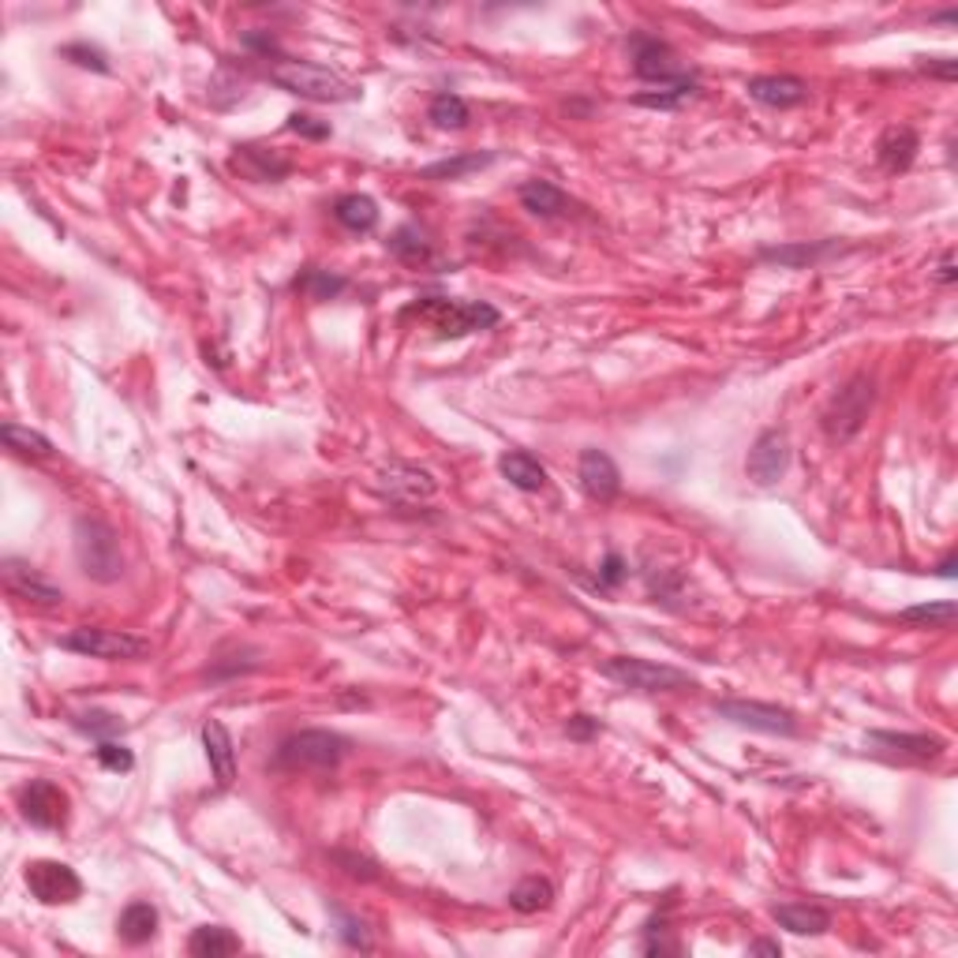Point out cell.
<instances>
[{
    "instance_id": "6da1fadb",
    "label": "cell",
    "mask_w": 958,
    "mask_h": 958,
    "mask_svg": "<svg viewBox=\"0 0 958 958\" xmlns=\"http://www.w3.org/2000/svg\"><path fill=\"white\" fill-rule=\"evenodd\" d=\"M401 319H423L439 333L442 341L446 338H468V333L480 330H495L502 322V311L487 300H450V296H423V300L409 303L401 311Z\"/></svg>"
},
{
    "instance_id": "7a4b0ae2",
    "label": "cell",
    "mask_w": 958,
    "mask_h": 958,
    "mask_svg": "<svg viewBox=\"0 0 958 958\" xmlns=\"http://www.w3.org/2000/svg\"><path fill=\"white\" fill-rule=\"evenodd\" d=\"M270 83L281 86L285 94L308 97V102H326V105L356 102V97H360V86H356L352 79H344L341 72L311 64V61H289V56H281V61L270 68Z\"/></svg>"
},
{
    "instance_id": "3957f363",
    "label": "cell",
    "mask_w": 958,
    "mask_h": 958,
    "mask_svg": "<svg viewBox=\"0 0 958 958\" xmlns=\"http://www.w3.org/2000/svg\"><path fill=\"white\" fill-rule=\"evenodd\" d=\"M75 558L79 569L91 580H97V585H113L124 573L121 539H116L113 525H105L102 517H75Z\"/></svg>"
},
{
    "instance_id": "277c9868",
    "label": "cell",
    "mask_w": 958,
    "mask_h": 958,
    "mask_svg": "<svg viewBox=\"0 0 958 958\" xmlns=\"http://www.w3.org/2000/svg\"><path fill=\"white\" fill-rule=\"evenodd\" d=\"M344 756H349V738L333 734V730H300L278 745L274 764L285 772H330Z\"/></svg>"
},
{
    "instance_id": "5b68a950",
    "label": "cell",
    "mask_w": 958,
    "mask_h": 958,
    "mask_svg": "<svg viewBox=\"0 0 958 958\" xmlns=\"http://www.w3.org/2000/svg\"><path fill=\"white\" fill-rule=\"evenodd\" d=\"M604 678H610L621 689H629V693H678V689L697 686L686 670L667 667V663H651V659H637V656L607 659Z\"/></svg>"
},
{
    "instance_id": "8992f818",
    "label": "cell",
    "mask_w": 958,
    "mask_h": 958,
    "mask_svg": "<svg viewBox=\"0 0 958 958\" xmlns=\"http://www.w3.org/2000/svg\"><path fill=\"white\" fill-rule=\"evenodd\" d=\"M873 401H876L873 379H868V374H854V379L827 401L824 416H820V428H824V434L832 442H851L854 434L865 428Z\"/></svg>"
},
{
    "instance_id": "52a82bcc",
    "label": "cell",
    "mask_w": 958,
    "mask_h": 958,
    "mask_svg": "<svg viewBox=\"0 0 958 958\" xmlns=\"http://www.w3.org/2000/svg\"><path fill=\"white\" fill-rule=\"evenodd\" d=\"M61 648L75 651V656L86 659H109V663H127V659H143L151 656V640L140 633H127V629H97V626H83L72 629V633L61 637Z\"/></svg>"
},
{
    "instance_id": "ba28073f",
    "label": "cell",
    "mask_w": 958,
    "mask_h": 958,
    "mask_svg": "<svg viewBox=\"0 0 958 958\" xmlns=\"http://www.w3.org/2000/svg\"><path fill=\"white\" fill-rule=\"evenodd\" d=\"M715 715L742 730H756V734H772V738L797 734L794 711H786L779 704H764V700H715Z\"/></svg>"
},
{
    "instance_id": "9c48e42d",
    "label": "cell",
    "mask_w": 958,
    "mask_h": 958,
    "mask_svg": "<svg viewBox=\"0 0 958 958\" xmlns=\"http://www.w3.org/2000/svg\"><path fill=\"white\" fill-rule=\"evenodd\" d=\"M23 884L42 906H68L83 895V880H79L75 868L64 862H49V857L23 868Z\"/></svg>"
},
{
    "instance_id": "30bf717a",
    "label": "cell",
    "mask_w": 958,
    "mask_h": 958,
    "mask_svg": "<svg viewBox=\"0 0 958 958\" xmlns=\"http://www.w3.org/2000/svg\"><path fill=\"white\" fill-rule=\"evenodd\" d=\"M68 794L53 779H31L23 790H19V813H23L27 824L42 827V832H56V827L68 824Z\"/></svg>"
},
{
    "instance_id": "8fae6325",
    "label": "cell",
    "mask_w": 958,
    "mask_h": 958,
    "mask_svg": "<svg viewBox=\"0 0 958 958\" xmlns=\"http://www.w3.org/2000/svg\"><path fill=\"white\" fill-rule=\"evenodd\" d=\"M629 61H633L637 79L656 83V86L670 83V79H678V75H686V72H681V64H678V53L659 34L637 31L633 38H629Z\"/></svg>"
},
{
    "instance_id": "7c38bea8",
    "label": "cell",
    "mask_w": 958,
    "mask_h": 958,
    "mask_svg": "<svg viewBox=\"0 0 958 958\" xmlns=\"http://www.w3.org/2000/svg\"><path fill=\"white\" fill-rule=\"evenodd\" d=\"M868 745L876 749V753L892 756V760H910V764H928V760L944 756L947 742L936 734H898V730H868L865 738Z\"/></svg>"
},
{
    "instance_id": "4fadbf2b",
    "label": "cell",
    "mask_w": 958,
    "mask_h": 958,
    "mask_svg": "<svg viewBox=\"0 0 958 958\" xmlns=\"http://www.w3.org/2000/svg\"><path fill=\"white\" fill-rule=\"evenodd\" d=\"M790 468V442L783 431H764L760 439L753 442L745 457V476L760 483V487H772L786 476Z\"/></svg>"
},
{
    "instance_id": "5bb4252c",
    "label": "cell",
    "mask_w": 958,
    "mask_h": 958,
    "mask_svg": "<svg viewBox=\"0 0 958 958\" xmlns=\"http://www.w3.org/2000/svg\"><path fill=\"white\" fill-rule=\"evenodd\" d=\"M229 165H233V173H240L244 181H251V184H274V181H285V176L292 173L289 157L278 154L274 146H259V143L236 146Z\"/></svg>"
},
{
    "instance_id": "9a60e30c",
    "label": "cell",
    "mask_w": 958,
    "mask_h": 958,
    "mask_svg": "<svg viewBox=\"0 0 958 958\" xmlns=\"http://www.w3.org/2000/svg\"><path fill=\"white\" fill-rule=\"evenodd\" d=\"M4 585L12 596L27 599V604H38V607H61L64 604V591L38 573L31 562H19V558H4Z\"/></svg>"
},
{
    "instance_id": "2e32d148",
    "label": "cell",
    "mask_w": 958,
    "mask_h": 958,
    "mask_svg": "<svg viewBox=\"0 0 958 958\" xmlns=\"http://www.w3.org/2000/svg\"><path fill=\"white\" fill-rule=\"evenodd\" d=\"M580 487H585V495L591 502H615L618 491H621V472L610 453L604 450H585L580 453Z\"/></svg>"
},
{
    "instance_id": "e0dca14e",
    "label": "cell",
    "mask_w": 958,
    "mask_h": 958,
    "mask_svg": "<svg viewBox=\"0 0 958 958\" xmlns=\"http://www.w3.org/2000/svg\"><path fill=\"white\" fill-rule=\"evenodd\" d=\"M379 487L398 502H428L434 491H439V483H434L431 472L420 468V464L393 461L390 468H382Z\"/></svg>"
},
{
    "instance_id": "ac0fdd59",
    "label": "cell",
    "mask_w": 958,
    "mask_h": 958,
    "mask_svg": "<svg viewBox=\"0 0 958 958\" xmlns=\"http://www.w3.org/2000/svg\"><path fill=\"white\" fill-rule=\"evenodd\" d=\"M745 91L753 102L768 109H797L808 102V83L797 75H753Z\"/></svg>"
},
{
    "instance_id": "d6986e66",
    "label": "cell",
    "mask_w": 958,
    "mask_h": 958,
    "mask_svg": "<svg viewBox=\"0 0 958 958\" xmlns=\"http://www.w3.org/2000/svg\"><path fill=\"white\" fill-rule=\"evenodd\" d=\"M203 749H206V760H210L217 786L229 790L236 783V749H233L229 727H225L222 719H206L203 723Z\"/></svg>"
},
{
    "instance_id": "ffe728a7",
    "label": "cell",
    "mask_w": 958,
    "mask_h": 958,
    "mask_svg": "<svg viewBox=\"0 0 958 958\" xmlns=\"http://www.w3.org/2000/svg\"><path fill=\"white\" fill-rule=\"evenodd\" d=\"M917 151H921V140H917L914 127L895 124V127H887V132L880 135V143H876V162H880L884 173L898 176L914 165Z\"/></svg>"
},
{
    "instance_id": "44dd1931",
    "label": "cell",
    "mask_w": 958,
    "mask_h": 958,
    "mask_svg": "<svg viewBox=\"0 0 958 958\" xmlns=\"http://www.w3.org/2000/svg\"><path fill=\"white\" fill-rule=\"evenodd\" d=\"M517 199H521V206H525L532 217H543V222H550V217H562V214L573 210V199L550 181H525L517 187Z\"/></svg>"
},
{
    "instance_id": "7402d4cb",
    "label": "cell",
    "mask_w": 958,
    "mask_h": 958,
    "mask_svg": "<svg viewBox=\"0 0 958 958\" xmlns=\"http://www.w3.org/2000/svg\"><path fill=\"white\" fill-rule=\"evenodd\" d=\"M498 472L506 476L509 487L525 491V495H536V491L547 487V468L539 464V457H532L528 450H509L498 457Z\"/></svg>"
},
{
    "instance_id": "603a6c76",
    "label": "cell",
    "mask_w": 958,
    "mask_h": 958,
    "mask_svg": "<svg viewBox=\"0 0 958 958\" xmlns=\"http://www.w3.org/2000/svg\"><path fill=\"white\" fill-rule=\"evenodd\" d=\"M772 917L794 936H824L832 928V914L813 903H779L772 906Z\"/></svg>"
},
{
    "instance_id": "cb8c5ba5",
    "label": "cell",
    "mask_w": 958,
    "mask_h": 958,
    "mask_svg": "<svg viewBox=\"0 0 958 958\" xmlns=\"http://www.w3.org/2000/svg\"><path fill=\"white\" fill-rule=\"evenodd\" d=\"M835 251H843L835 240H813V244H783V248H764L756 259L786 266V270H805V266L824 262L827 255H835Z\"/></svg>"
},
{
    "instance_id": "d4e9b609",
    "label": "cell",
    "mask_w": 958,
    "mask_h": 958,
    "mask_svg": "<svg viewBox=\"0 0 958 958\" xmlns=\"http://www.w3.org/2000/svg\"><path fill=\"white\" fill-rule=\"evenodd\" d=\"M498 162V151H472V154H453V157H442V162H431L420 169V181H434V184H446V181H461L468 173H480L487 165Z\"/></svg>"
},
{
    "instance_id": "484cf974",
    "label": "cell",
    "mask_w": 958,
    "mask_h": 958,
    "mask_svg": "<svg viewBox=\"0 0 958 958\" xmlns=\"http://www.w3.org/2000/svg\"><path fill=\"white\" fill-rule=\"evenodd\" d=\"M697 91H700V79L693 72H686V75L670 79V83H659L656 91L633 94V105H640V109H681L689 97H697Z\"/></svg>"
},
{
    "instance_id": "4316f807",
    "label": "cell",
    "mask_w": 958,
    "mask_h": 958,
    "mask_svg": "<svg viewBox=\"0 0 958 958\" xmlns=\"http://www.w3.org/2000/svg\"><path fill=\"white\" fill-rule=\"evenodd\" d=\"M390 255L404 266H434V248L428 240V233L420 229V225H401L398 233L387 240Z\"/></svg>"
},
{
    "instance_id": "83f0119b",
    "label": "cell",
    "mask_w": 958,
    "mask_h": 958,
    "mask_svg": "<svg viewBox=\"0 0 958 958\" xmlns=\"http://www.w3.org/2000/svg\"><path fill=\"white\" fill-rule=\"evenodd\" d=\"M333 217H338V225L349 233H371L374 225H379V203H374L371 195L349 192L333 203Z\"/></svg>"
},
{
    "instance_id": "f1b7e54d",
    "label": "cell",
    "mask_w": 958,
    "mask_h": 958,
    "mask_svg": "<svg viewBox=\"0 0 958 958\" xmlns=\"http://www.w3.org/2000/svg\"><path fill=\"white\" fill-rule=\"evenodd\" d=\"M116 933H121V940L132 944V947L151 944L154 936H157V910H154V903H143V898H140V903L124 906L121 921H116Z\"/></svg>"
},
{
    "instance_id": "f546056e",
    "label": "cell",
    "mask_w": 958,
    "mask_h": 958,
    "mask_svg": "<svg viewBox=\"0 0 958 958\" xmlns=\"http://www.w3.org/2000/svg\"><path fill=\"white\" fill-rule=\"evenodd\" d=\"M187 951H192L195 958H225V955L240 951V936H233L229 928H222V925H203L192 933Z\"/></svg>"
},
{
    "instance_id": "4dcf8cb0",
    "label": "cell",
    "mask_w": 958,
    "mask_h": 958,
    "mask_svg": "<svg viewBox=\"0 0 958 958\" xmlns=\"http://www.w3.org/2000/svg\"><path fill=\"white\" fill-rule=\"evenodd\" d=\"M555 903V884L547 876H525L517 887L509 892V906L517 914H539Z\"/></svg>"
},
{
    "instance_id": "1f68e13d",
    "label": "cell",
    "mask_w": 958,
    "mask_h": 958,
    "mask_svg": "<svg viewBox=\"0 0 958 958\" xmlns=\"http://www.w3.org/2000/svg\"><path fill=\"white\" fill-rule=\"evenodd\" d=\"M428 121H431L434 127H442V132H461V127L468 124V105H464V97H461V94L442 91V94H434V97H431V105H428Z\"/></svg>"
},
{
    "instance_id": "d6a6232c",
    "label": "cell",
    "mask_w": 958,
    "mask_h": 958,
    "mask_svg": "<svg viewBox=\"0 0 958 958\" xmlns=\"http://www.w3.org/2000/svg\"><path fill=\"white\" fill-rule=\"evenodd\" d=\"M296 289L303 296H311V300H338V296L349 289V278L333 270H319V266H308V270L296 278Z\"/></svg>"
},
{
    "instance_id": "836d02e7",
    "label": "cell",
    "mask_w": 958,
    "mask_h": 958,
    "mask_svg": "<svg viewBox=\"0 0 958 958\" xmlns=\"http://www.w3.org/2000/svg\"><path fill=\"white\" fill-rule=\"evenodd\" d=\"M955 615L958 607L951 599H936V604H917V607H906L898 621L906 626H917V629H951L955 626Z\"/></svg>"
},
{
    "instance_id": "e575fe53",
    "label": "cell",
    "mask_w": 958,
    "mask_h": 958,
    "mask_svg": "<svg viewBox=\"0 0 958 958\" xmlns=\"http://www.w3.org/2000/svg\"><path fill=\"white\" fill-rule=\"evenodd\" d=\"M0 434H4V446L19 457H53V442L42 431H31L23 423H4Z\"/></svg>"
},
{
    "instance_id": "d590c367",
    "label": "cell",
    "mask_w": 958,
    "mask_h": 958,
    "mask_svg": "<svg viewBox=\"0 0 958 958\" xmlns=\"http://www.w3.org/2000/svg\"><path fill=\"white\" fill-rule=\"evenodd\" d=\"M72 727L79 734H91L94 742H109V738L124 734V719L109 715V711H83V715H72Z\"/></svg>"
},
{
    "instance_id": "8d00e7d4",
    "label": "cell",
    "mask_w": 958,
    "mask_h": 958,
    "mask_svg": "<svg viewBox=\"0 0 958 958\" xmlns=\"http://www.w3.org/2000/svg\"><path fill=\"white\" fill-rule=\"evenodd\" d=\"M61 56H64V61L79 64V68H86V72H97V75H105V72H109V56H105L97 45H91V42H72V45H64V49H61Z\"/></svg>"
},
{
    "instance_id": "74e56055",
    "label": "cell",
    "mask_w": 958,
    "mask_h": 958,
    "mask_svg": "<svg viewBox=\"0 0 958 958\" xmlns=\"http://www.w3.org/2000/svg\"><path fill=\"white\" fill-rule=\"evenodd\" d=\"M94 756H97V764H102L105 772H132V768H135L132 749L121 745V742H113V738H109V742H97Z\"/></svg>"
},
{
    "instance_id": "f35d334b",
    "label": "cell",
    "mask_w": 958,
    "mask_h": 958,
    "mask_svg": "<svg viewBox=\"0 0 958 958\" xmlns=\"http://www.w3.org/2000/svg\"><path fill=\"white\" fill-rule=\"evenodd\" d=\"M333 917H338V936L344 947H356V951H371V936L368 928H363V921H356L352 914L344 910H333Z\"/></svg>"
},
{
    "instance_id": "ab89813d",
    "label": "cell",
    "mask_w": 958,
    "mask_h": 958,
    "mask_svg": "<svg viewBox=\"0 0 958 958\" xmlns=\"http://www.w3.org/2000/svg\"><path fill=\"white\" fill-rule=\"evenodd\" d=\"M626 577H629V562L621 558L618 550H610V555L604 558V566H599L596 585H599V591H615Z\"/></svg>"
},
{
    "instance_id": "60d3db41",
    "label": "cell",
    "mask_w": 958,
    "mask_h": 958,
    "mask_svg": "<svg viewBox=\"0 0 958 958\" xmlns=\"http://www.w3.org/2000/svg\"><path fill=\"white\" fill-rule=\"evenodd\" d=\"M333 862H338L344 873L352 876V880H379V865L371 862V857H360V854H349V851H338L333 854Z\"/></svg>"
},
{
    "instance_id": "b9f144b4",
    "label": "cell",
    "mask_w": 958,
    "mask_h": 958,
    "mask_svg": "<svg viewBox=\"0 0 958 958\" xmlns=\"http://www.w3.org/2000/svg\"><path fill=\"white\" fill-rule=\"evenodd\" d=\"M240 45L251 49V53H259V56H278V61H281V45H278V38H274L270 31H244Z\"/></svg>"
},
{
    "instance_id": "7bdbcfd3",
    "label": "cell",
    "mask_w": 958,
    "mask_h": 958,
    "mask_svg": "<svg viewBox=\"0 0 958 958\" xmlns=\"http://www.w3.org/2000/svg\"><path fill=\"white\" fill-rule=\"evenodd\" d=\"M289 127L296 135H303V140H330V124L315 121V116H308V113H292Z\"/></svg>"
},
{
    "instance_id": "ee69618b",
    "label": "cell",
    "mask_w": 958,
    "mask_h": 958,
    "mask_svg": "<svg viewBox=\"0 0 958 958\" xmlns=\"http://www.w3.org/2000/svg\"><path fill=\"white\" fill-rule=\"evenodd\" d=\"M921 68L925 75H933V79H944V83H951V79L958 75V61L955 56H921Z\"/></svg>"
},
{
    "instance_id": "f6af8a7d",
    "label": "cell",
    "mask_w": 958,
    "mask_h": 958,
    "mask_svg": "<svg viewBox=\"0 0 958 958\" xmlns=\"http://www.w3.org/2000/svg\"><path fill=\"white\" fill-rule=\"evenodd\" d=\"M599 719H591V715H573L569 723H566V734L573 738V742H591V738H599Z\"/></svg>"
},
{
    "instance_id": "bcb514c9",
    "label": "cell",
    "mask_w": 958,
    "mask_h": 958,
    "mask_svg": "<svg viewBox=\"0 0 958 958\" xmlns=\"http://www.w3.org/2000/svg\"><path fill=\"white\" fill-rule=\"evenodd\" d=\"M936 281H940V285H955V281H958L955 255H951V251H944V255H940V266H936Z\"/></svg>"
},
{
    "instance_id": "7dc6e473",
    "label": "cell",
    "mask_w": 958,
    "mask_h": 958,
    "mask_svg": "<svg viewBox=\"0 0 958 958\" xmlns=\"http://www.w3.org/2000/svg\"><path fill=\"white\" fill-rule=\"evenodd\" d=\"M749 951L753 955H783V947L772 944V940H756V944H749Z\"/></svg>"
},
{
    "instance_id": "c3c4849f",
    "label": "cell",
    "mask_w": 958,
    "mask_h": 958,
    "mask_svg": "<svg viewBox=\"0 0 958 958\" xmlns=\"http://www.w3.org/2000/svg\"><path fill=\"white\" fill-rule=\"evenodd\" d=\"M955 566H958V558H955V555H947V558L940 562V569H936V573H940V577H955Z\"/></svg>"
},
{
    "instance_id": "681fc988",
    "label": "cell",
    "mask_w": 958,
    "mask_h": 958,
    "mask_svg": "<svg viewBox=\"0 0 958 958\" xmlns=\"http://www.w3.org/2000/svg\"><path fill=\"white\" fill-rule=\"evenodd\" d=\"M936 23H958V12H940V16H933Z\"/></svg>"
}]
</instances>
